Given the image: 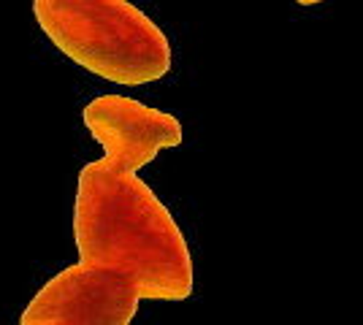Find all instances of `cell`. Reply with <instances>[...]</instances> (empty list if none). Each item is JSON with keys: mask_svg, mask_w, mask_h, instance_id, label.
Wrapping results in <instances>:
<instances>
[{"mask_svg": "<svg viewBox=\"0 0 363 325\" xmlns=\"http://www.w3.org/2000/svg\"><path fill=\"white\" fill-rule=\"evenodd\" d=\"M138 301L128 277L79 261L33 295L19 325H130Z\"/></svg>", "mask_w": 363, "mask_h": 325, "instance_id": "3957f363", "label": "cell"}, {"mask_svg": "<svg viewBox=\"0 0 363 325\" xmlns=\"http://www.w3.org/2000/svg\"><path fill=\"white\" fill-rule=\"evenodd\" d=\"M84 127L106 152V160L125 171L144 169L160 149L182 144V122L160 108L125 95H101L82 111Z\"/></svg>", "mask_w": 363, "mask_h": 325, "instance_id": "277c9868", "label": "cell"}, {"mask_svg": "<svg viewBox=\"0 0 363 325\" xmlns=\"http://www.w3.org/2000/svg\"><path fill=\"white\" fill-rule=\"evenodd\" d=\"M298 6H318V3H323V0H296Z\"/></svg>", "mask_w": 363, "mask_h": 325, "instance_id": "5b68a950", "label": "cell"}, {"mask_svg": "<svg viewBox=\"0 0 363 325\" xmlns=\"http://www.w3.org/2000/svg\"><path fill=\"white\" fill-rule=\"evenodd\" d=\"M74 239L82 263L128 277L141 298L184 301L193 293L182 228L147 182L106 157L79 171Z\"/></svg>", "mask_w": 363, "mask_h": 325, "instance_id": "6da1fadb", "label": "cell"}, {"mask_svg": "<svg viewBox=\"0 0 363 325\" xmlns=\"http://www.w3.org/2000/svg\"><path fill=\"white\" fill-rule=\"evenodd\" d=\"M44 35L95 76L138 87L171 71V44L130 0H33Z\"/></svg>", "mask_w": 363, "mask_h": 325, "instance_id": "7a4b0ae2", "label": "cell"}]
</instances>
